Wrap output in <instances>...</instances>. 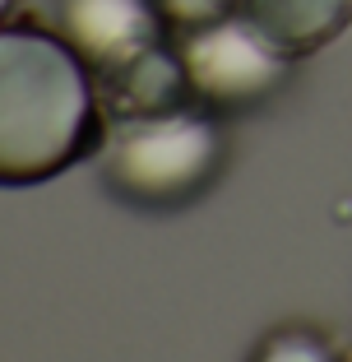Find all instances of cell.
Listing matches in <instances>:
<instances>
[{
    "label": "cell",
    "mask_w": 352,
    "mask_h": 362,
    "mask_svg": "<svg viewBox=\"0 0 352 362\" xmlns=\"http://www.w3.org/2000/svg\"><path fill=\"white\" fill-rule=\"evenodd\" d=\"M176 56H181L186 84L200 107L214 117H236L250 107L269 103L288 84L292 56L278 52L265 33L241 14H223L214 23L176 33Z\"/></svg>",
    "instance_id": "obj_3"
},
{
    "label": "cell",
    "mask_w": 352,
    "mask_h": 362,
    "mask_svg": "<svg viewBox=\"0 0 352 362\" xmlns=\"http://www.w3.org/2000/svg\"><path fill=\"white\" fill-rule=\"evenodd\" d=\"M236 14L292 61L324 52L352 28V0H236Z\"/></svg>",
    "instance_id": "obj_5"
},
{
    "label": "cell",
    "mask_w": 352,
    "mask_h": 362,
    "mask_svg": "<svg viewBox=\"0 0 352 362\" xmlns=\"http://www.w3.org/2000/svg\"><path fill=\"white\" fill-rule=\"evenodd\" d=\"M51 28L84 56L97 79L167 42V19L153 0H56Z\"/></svg>",
    "instance_id": "obj_4"
},
{
    "label": "cell",
    "mask_w": 352,
    "mask_h": 362,
    "mask_svg": "<svg viewBox=\"0 0 352 362\" xmlns=\"http://www.w3.org/2000/svg\"><path fill=\"white\" fill-rule=\"evenodd\" d=\"M158 14L167 19V28L186 33V28H200V23H214L223 14L236 10V0H153Z\"/></svg>",
    "instance_id": "obj_8"
},
{
    "label": "cell",
    "mask_w": 352,
    "mask_h": 362,
    "mask_svg": "<svg viewBox=\"0 0 352 362\" xmlns=\"http://www.w3.org/2000/svg\"><path fill=\"white\" fill-rule=\"evenodd\" d=\"M14 5H19V0H0V23H10V14H14Z\"/></svg>",
    "instance_id": "obj_9"
},
{
    "label": "cell",
    "mask_w": 352,
    "mask_h": 362,
    "mask_svg": "<svg viewBox=\"0 0 352 362\" xmlns=\"http://www.w3.org/2000/svg\"><path fill=\"white\" fill-rule=\"evenodd\" d=\"M245 362H343V353L310 325H278L250 349Z\"/></svg>",
    "instance_id": "obj_7"
},
{
    "label": "cell",
    "mask_w": 352,
    "mask_h": 362,
    "mask_svg": "<svg viewBox=\"0 0 352 362\" xmlns=\"http://www.w3.org/2000/svg\"><path fill=\"white\" fill-rule=\"evenodd\" d=\"M107 107L84 56L42 23H0V186H37L97 158Z\"/></svg>",
    "instance_id": "obj_1"
},
{
    "label": "cell",
    "mask_w": 352,
    "mask_h": 362,
    "mask_svg": "<svg viewBox=\"0 0 352 362\" xmlns=\"http://www.w3.org/2000/svg\"><path fill=\"white\" fill-rule=\"evenodd\" d=\"M97 88H102L107 121L111 117H149V112H167V107L195 103L190 84H186V70H181V56H176V42L149 47L144 56H135L121 70L102 75Z\"/></svg>",
    "instance_id": "obj_6"
},
{
    "label": "cell",
    "mask_w": 352,
    "mask_h": 362,
    "mask_svg": "<svg viewBox=\"0 0 352 362\" xmlns=\"http://www.w3.org/2000/svg\"><path fill=\"white\" fill-rule=\"evenodd\" d=\"M227 163V135L200 103L149 117H111L97 172L116 200L135 209H181L200 200Z\"/></svg>",
    "instance_id": "obj_2"
}]
</instances>
